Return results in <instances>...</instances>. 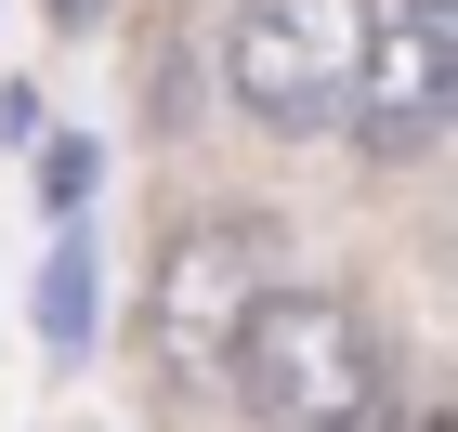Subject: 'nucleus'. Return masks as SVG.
Here are the masks:
<instances>
[{"instance_id":"0eeeda50","label":"nucleus","mask_w":458,"mask_h":432,"mask_svg":"<svg viewBox=\"0 0 458 432\" xmlns=\"http://www.w3.org/2000/svg\"><path fill=\"white\" fill-rule=\"evenodd\" d=\"M92 13H106V0H53V27H92Z\"/></svg>"},{"instance_id":"f257e3e1","label":"nucleus","mask_w":458,"mask_h":432,"mask_svg":"<svg viewBox=\"0 0 458 432\" xmlns=\"http://www.w3.org/2000/svg\"><path fill=\"white\" fill-rule=\"evenodd\" d=\"M223 394H249L262 432H380V341L341 288H262L236 327V367Z\"/></svg>"},{"instance_id":"423d86ee","label":"nucleus","mask_w":458,"mask_h":432,"mask_svg":"<svg viewBox=\"0 0 458 432\" xmlns=\"http://www.w3.org/2000/svg\"><path fill=\"white\" fill-rule=\"evenodd\" d=\"M53 210H92V144H53Z\"/></svg>"},{"instance_id":"20e7f679","label":"nucleus","mask_w":458,"mask_h":432,"mask_svg":"<svg viewBox=\"0 0 458 432\" xmlns=\"http://www.w3.org/2000/svg\"><path fill=\"white\" fill-rule=\"evenodd\" d=\"M262 236L249 223H183L171 250H157V288H144V327H157V367H171L183 394H223V367H236V327L262 301Z\"/></svg>"},{"instance_id":"7ed1b4c3","label":"nucleus","mask_w":458,"mask_h":432,"mask_svg":"<svg viewBox=\"0 0 458 432\" xmlns=\"http://www.w3.org/2000/svg\"><path fill=\"white\" fill-rule=\"evenodd\" d=\"M458 118V0H367V39H353V106L341 131L367 157H432Z\"/></svg>"},{"instance_id":"f03ea898","label":"nucleus","mask_w":458,"mask_h":432,"mask_svg":"<svg viewBox=\"0 0 458 432\" xmlns=\"http://www.w3.org/2000/svg\"><path fill=\"white\" fill-rule=\"evenodd\" d=\"M353 39H367V0H236L223 13V92L262 131H341L353 106Z\"/></svg>"},{"instance_id":"39448f33","label":"nucleus","mask_w":458,"mask_h":432,"mask_svg":"<svg viewBox=\"0 0 458 432\" xmlns=\"http://www.w3.org/2000/svg\"><path fill=\"white\" fill-rule=\"evenodd\" d=\"M39 341H53V354H92V250H53V275H39Z\"/></svg>"}]
</instances>
